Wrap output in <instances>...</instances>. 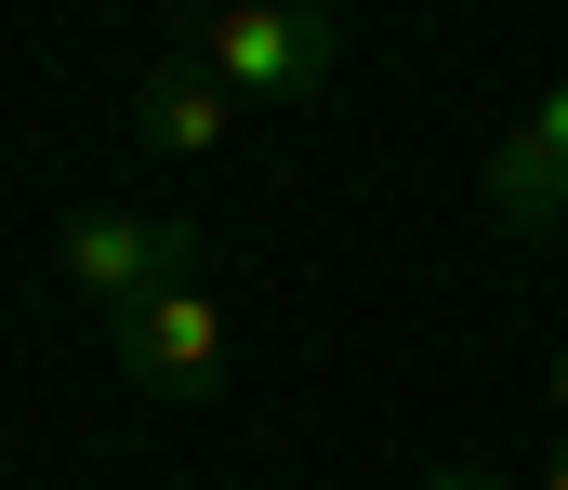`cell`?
I'll list each match as a JSON object with an SVG mask.
<instances>
[{"mask_svg":"<svg viewBox=\"0 0 568 490\" xmlns=\"http://www.w3.org/2000/svg\"><path fill=\"white\" fill-rule=\"evenodd\" d=\"M424 490H516V478H424Z\"/></svg>","mask_w":568,"mask_h":490,"instance_id":"52a82bcc","label":"cell"},{"mask_svg":"<svg viewBox=\"0 0 568 490\" xmlns=\"http://www.w3.org/2000/svg\"><path fill=\"white\" fill-rule=\"evenodd\" d=\"M542 398H556V424H568V344H556V371H542Z\"/></svg>","mask_w":568,"mask_h":490,"instance_id":"8992f818","label":"cell"},{"mask_svg":"<svg viewBox=\"0 0 568 490\" xmlns=\"http://www.w3.org/2000/svg\"><path fill=\"white\" fill-rule=\"evenodd\" d=\"M489 212H503V226H529V239L568 226V80L516 120V133H503V147H489Z\"/></svg>","mask_w":568,"mask_h":490,"instance_id":"277c9868","label":"cell"},{"mask_svg":"<svg viewBox=\"0 0 568 490\" xmlns=\"http://www.w3.org/2000/svg\"><path fill=\"white\" fill-rule=\"evenodd\" d=\"M133 120H145V147H172V160H212V147H225L252 107H239V93L199 67V53H159V67H145V93H133Z\"/></svg>","mask_w":568,"mask_h":490,"instance_id":"5b68a950","label":"cell"},{"mask_svg":"<svg viewBox=\"0 0 568 490\" xmlns=\"http://www.w3.org/2000/svg\"><path fill=\"white\" fill-rule=\"evenodd\" d=\"M106 358L133 371V398H212L225 358H239V319L199 279H172V292H145L133 319H106Z\"/></svg>","mask_w":568,"mask_h":490,"instance_id":"7a4b0ae2","label":"cell"},{"mask_svg":"<svg viewBox=\"0 0 568 490\" xmlns=\"http://www.w3.org/2000/svg\"><path fill=\"white\" fill-rule=\"evenodd\" d=\"M239 107H304V93H331V67H344V27L317 13V0H225L199 40H185Z\"/></svg>","mask_w":568,"mask_h":490,"instance_id":"6da1fadb","label":"cell"},{"mask_svg":"<svg viewBox=\"0 0 568 490\" xmlns=\"http://www.w3.org/2000/svg\"><path fill=\"white\" fill-rule=\"evenodd\" d=\"M185 252H199V226H185V212H80V226L53 239V266H67L106 319H133L145 292H172V279H185Z\"/></svg>","mask_w":568,"mask_h":490,"instance_id":"3957f363","label":"cell"},{"mask_svg":"<svg viewBox=\"0 0 568 490\" xmlns=\"http://www.w3.org/2000/svg\"><path fill=\"white\" fill-rule=\"evenodd\" d=\"M542 490H568V451H556V464H542Z\"/></svg>","mask_w":568,"mask_h":490,"instance_id":"ba28073f","label":"cell"}]
</instances>
